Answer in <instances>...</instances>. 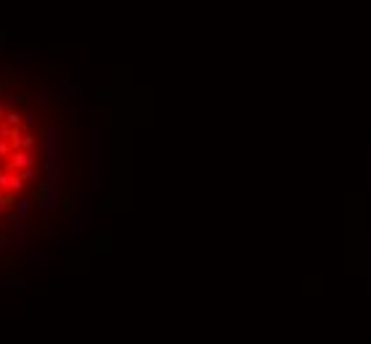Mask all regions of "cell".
I'll return each instance as SVG.
<instances>
[{
	"instance_id": "cell-1",
	"label": "cell",
	"mask_w": 371,
	"mask_h": 344,
	"mask_svg": "<svg viewBox=\"0 0 371 344\" xmlns=\"http://www.w3.org/2000/svg\"><path fill=\"white\" fill-rule=\"evenodd\" d=\"M43 175V140L35 119L0 96V230L19 217Z\"/></svg>"
}]
</instances>
